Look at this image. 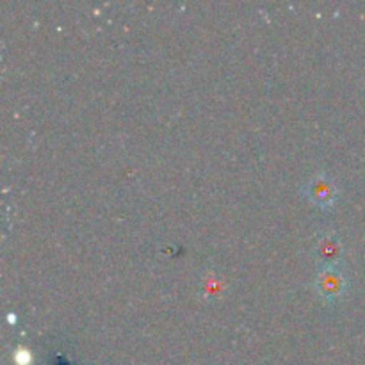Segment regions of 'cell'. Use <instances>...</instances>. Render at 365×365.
Here are the masks:
<instances>
[{
    "instance_id": "cell-1",
    "label": "cell",
    "mask_w": 365,
    "mask_h": 365,
    "mask_svg": "<svg viewBox=\"0 0 365 365\" xmlns=\"http://www.w3.org/2000/svg\"><path fill=\"white\" fill-rule=\"evenodd\" d=\"M348 277L341 264L321 266L314 278V289L324 303H335L342 299L348 292Z\"/></svg>"
},
{
    "instance_id": "cell-2",
    "label": "cell",
    "mask_w": 365,
    "mask_h": 365,
    "mask_svg": "<svg viewBox=\"0 0 365 365\" xmlns=\"http://www.w3.org/2000/svg\"><path fill=\"white\" fill-rule=\"evenodd\" d=\"M303 195L316 207L328 210L337 202L339 189L330 173H327V171H317L316 175H312L303 184Z\"/></svg>"
},
{
    "instance_id": "cell-3",
    "label": "cell",
    "mask_w": 365,
    "mask_h": 365,
    "mask_svg": "<svg viewBox=\"0 0 365 365\" xmlns=\"http://www.w3.org/2000/svg\"><path fill=\"white\" fill-rule=\"evenodd\" d=\"M314 255L321 266H334L341 262L342 241L335 232H324L319 235L314 246Z\"/></svg>"
}]
</instances>
